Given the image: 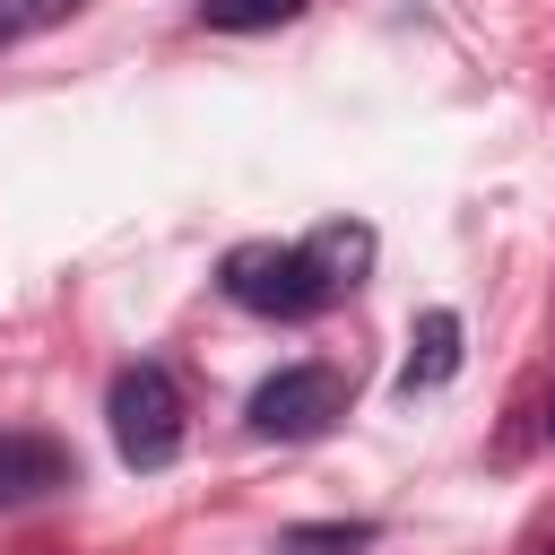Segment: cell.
<instances>
[{
  "mask_svg": "<svg viewBox=\"0 0 555 555\" xmlns=\"http://www.w3.org/2000/svg\"><path fill=\"white\" fill-rule=\"evenodd\" d=\"M217 286H225L243 312H260V321H312V312L338 304L330 269H321L304 243H243V251H225Z\"/></svg>",
  "mask_w": 555,
  "mask_h": 555,
  "instance_id": "6da1fadb",
  "label": "cell"
},
{
  "mask_svg": "<svg viewBox=\"0 0 555 555\" xmlns=\"http://www.w3.org/2000/svg\"><path fill=\"white\" fill-rule=\"evenodd\" d=\"M104 416H113V451L130 468H165L182 451V390L165 364H121L104 390Z\"/></svg>",
  "mask_w": 555,
  "mask_h": 555,
  "instance_id": "7a4b0ae2",
  "label": "cell"
},
{
  "mask_svg": "<svg viewBox=\"0 0 555 555\" xmlns=\"http://www.w3.org/2000/svg\"><path fill=\"white\" fill-rule=\"evenodd\" d=\"M61 486H78V460H69V442H52V434H0V512H17V503H43V494H61Z\"/></svg>",
  "mask_w": 555,
  "mask_h": 555,
  "instance_id": "277c9868",
  "label": "cell"
},
{
  "mask_svg": "<svg viewBox=\"0 0 555 555\" xmlns=\"http://www.w3.org/2000/svg\"><path fill=\"white\" fill-rule=\"evenodd\" d=\"M364 546H373V520H295L278 529L269 555H364Z\"/></svg>",
  "mask_w": 555,
  "mask_h": 555,
  "instance_id": "52a82bcc",
  "label": "cell"
},
{
  "mask_svg": "<svg viewBox=\"0 0 555 555\" xmlns=\"http://www.w3.org/2000/svg\"><path fill=\"white\" fill-rule=\"evenodd\" d=\"M9 43H17V26H9V17H0V52H9Z\"/></svg>",
  "mask_w": 555,
  "mask_h": 555,
  "instance_id": "8fae6325",
  "label": "cell"
},
{
  "mask_svg": "<svg viewBox=\"0 0 555 555\" xmlns=\"http://www.w3.org/2000/svg\"><path fill=\"white\" fill-rule=\"evenodd\" d=\"M304 251H312V260L330 269V286L347 295V286H356V278L373 269V225H347V217H338V225H321V234H304Z\"/></svg>",
  "mask_w": 555,
  "mask_h": 555,
  "instance_id": "8992f818",
  "label": "cell"
},
{
  "mask_svg": "<svg viewBox=\"0 0 555 555\" xmlns=\"http://www.w3.org/2000/svg\"><path fill=\"white\" fill-rule=\"evenodd\" d=\"M347 416V373L338 364H286V373H269L260 390H251V408H243V425L260 434V442H312V434H330Z\"/></svg>",
  "mask_w": 555,
  "mask_h": 555,
  "instance_id": "3957f363",
  "label": "cell"
},
{
  "mask_svg": "<svg viewBox=\"0 0 555 555\" xmlns=\"http://www.w3.org/2000/svg\"><path fill=\"white\" fill-rule=\"evenodd\" d=\"M546 442H555V390H546Z\"/></svg>",
  "mask_w": 555,
  "mask_h": 555,
  "instance_id": "30bf717a",
  "label": "cell"
},
{
  "mask_svg": "<svg viewBox=\"0 0 555 555\" xmlns=\"http://www.w3.org/2000/svg\"><path fill=\"white\" fill-rule=\"evenodd\" d=\"M460 373V312H416V330H408V364H399V399H416V390H442Z\"/></svg>",
  "mask_w": 555,
  "mask_h": 555,
  "instance_id": "5b68a950",
  "label": "cell"
},
{
  "mask_svg": "<svg viewBox=\"0 0 555 555\" xmlns=\"http://www.w3.org/2000/svg\"><path fill=\"white\" fill-rule=\"evenodd\" d=\"M286 17H304V0H199V26H217V35H260Z\"/></svg>",
  "mask_w": 555,
  "mask_h": 555,
  "instance_id": "ba28073f",
  "label": "cell"
},
{
  "mask_svg": "<svg viewBox=\"0 0 555 555\" xmlns=\"http://www.w3.org/2000/svg\"><path fill=\"white\" fill-rule=\"evenodd\" d=\"M78 0H0V17L17 26V35H35V26H52V17H69Z\"/></svg>",
  "mask_w": 555,
  "mask_h": 555,
  "instance_id": "9c48e42d",
  "label": "cell"
}]
</instances>
